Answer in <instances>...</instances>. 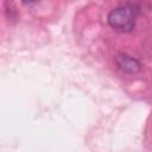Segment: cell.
<instances>
[{
  "label": "cell",
  "instance_id": "1",
  "mask_svg": "<svg viewBox=\"0 0 152 152\" xmlns=\"http://www.w3.org/2000/svg\"><path fill=\"white\" fill-rule=\"evenodd\" d=\"M108 24L119 32H129L135 24L134 10L127 5L115 7L108 14Z\"/></svg>",
  "mask_w": 152,
  "mask_h": 152
},
{
  "label": "cell",
  "instance_id": "2",
  "mask_svg": "<svg viewBox=\"0 0 152 152\" xmlns=\"http://www.w3.org/2000/svg\"><path fill=\"white\" fill-rule=\"evenodd\" d=\"M115 63L120 70L127 74H135L140 70V63L135 58L125 53L118 55L115 57Z\"/></svg>",
  "mask_w": 152,
  "mask_h": 152
}]
</instances>
